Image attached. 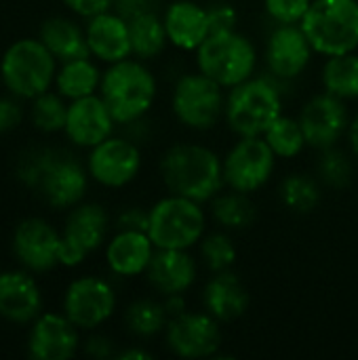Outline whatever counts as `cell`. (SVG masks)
<instances>
[{
    "mask_svg": "<svg viewBox=\"0 0 358 360\" xmlns=\"http://www.w3.org/2000/svg\"><path fill=\"white\" fill-rule=\"evenodd\" d=\"M203 306L219 323H234L249 310V291L232 270L215 272L203 289Z\"/></svg>",
    "mask_w": 358,
    "mask_h": 360,
    "instance_id": "obj_23",
    "label": "cell"
},
{
    "mask_svg": "<svg viewBox=\"0 0 358 360\" xmlns=\"http://www.w3.org/2000/svg\"><path fill=\"white\" fill-rule=\"evenodd\" d=\"M300 25L314 53H352L358 49V0H312Z\"/></svg>",
    "mask_w": 358,
    "mask_h": 360,
    "instance_id": "obj_5",
    "label": "cell"
},
{
    "mask_svg": "<svg viewBox=\"0 0 358 360\" xmlns=\"http://www.w3.org/2000/svg\"><path fill=\"white\" fill-rule=\"evenodd\" d=\"M160 6L162 0H114V11L127 21L146 13H158Z\"/></svg>",
    "mask_w": 358,
    "mask_h": 360,
    "instance_id": "obj_39",
    "label": "cell"
},
{
    "mask_svg": "<svg viewBox=\"0 0 358 360\" xmlns=\"http://www.w3.org/2000/svg\"><path fill=\"white\" fill-rule=\"evenodd\" d=\"M165 344L179 359H211L224 344L222 323L207 310L190 312L169 319L165 327Z\"/></svg>",
    "mask_w": 358,
    "mask_h": 360,
    "instance_id": "obj_11",
    "label": "cell"
},
{
    "mask_svg": "<svg viewBox=\"0 0 358 360\" xmlns=\"http://www.w3.org/2000/svg\"><path fill=\"white\" fill-rule=\"evenodd\" d=\"M198 276V266L186 249H156L146 270L148 283L165 297L186 293Z\"/></svg>",
    "mask_w": 358,
    "mask_h": 360,
    "instance_id": "obj_20",
    "label": "cell"
},
{
    "mask_svg": "<svg viewBox=\"0 0 358 360\" xmlns=\"http://www.w3.org/2000/svg\"><path fill=\"white\" fill-rule=\"evenodd\" d=\"M87 352L97 356V359L110 356L112 354V342H108L106 338H93L87 346Z\"/></svg>",
    "mask_w": 358,
    "mask_h": 360,
    "instance_id": "obj_44",
    "label": "cell"
},
{
    "mask_svg": "<svg viewBox=\"0 0 358 360\" xmlns=\"http://www.w3.org/2000/svg\"><path fill=\"white\" fill-rule=\"evenodd\" d=\"M65 118H68V105L63 103V95L55 93H42L34 97V108H32V120L36 129L44 133H57L65 129Z\"/></svg>",
    "mask_w": 358,
    "mask_h": 360,
    "instance_id": "obj_35",
    "label": "cell"
},
{
    "mask_svg": "<svg viewBox=\"0 0 358 360\" xmlns=\"http://www.w3.org/2000/svg\"><path fill=\"white\" fill-rule=\"evenodd\" d=\"M63 4L76 15L87 17V19L114 8V0H63Z\"/></svg>",
    "mask_w": 358,
    "mask_h": 360,
    "instance_id": "obj_40",
    "label": "cell"
},
{
    "mask_svg": "<svg viewBox=\"0 0 358 360\" xmlns=\"http://www.w3.org/2000/svg\"><path fill=\"white\" fill-rule=\"evenodd\" d=\"M101 99L112 112L116 124L141 120L156 101V78L141 59H122L110 63L101 76Z\"/></svg>",
    "mask_w": 358,
    "mask_h": 360,
    "instance_id": "obj_2",
    "label": "cell"
},
{
    "mask_svg": "<svg viewBox=\"0 0 358 360\" xmlns=\"http://www.w3.org/2000/svg\"><path fill=\"white\" fill-rule=\"evenodd\" d=\"M171 108L184 127L192 131H209L224 118V86L203 72L184 74L173 86Z\"/></svg>",
    "mask_w": 358,
    "mask_h": 360,
    "instance_id": "obj_9",
    "label": "cell"
},
{
    "mask_svg": "<svg viewBox=\"0 0 358 360\" xmlns=\"http://www.w3.org/2000/svg\"><path fill=\"white\" fill-rule=\"evenodd\" d=\"M116 310V293L112 285L97 276L76 278L63 297V314L78 329H95L103 325Z\"/></svg>",
    "mask_w": 358,
    "mask_h": 360,
    "instance_id": "obj_14",
    "label": "cell"
},
{
    "mask_svg": "<svg viewBox=\"0 0 358 360\" xmlns=\"http://www.w3.org/2000/svg\"><path fill=\"white\" fill-rule=\"evenodd\" d=\"M207 213L200 202L169 194L152 205L148 236L156 249H190L205 236Z\"/></svg>",
    "mask_w": 358,
    "mask_h": 360,
    "instance_id": "obj_7",
    "label": "cell"
},
{
    "mask_svg": "<svg viewBox=\"0 0 358 360\" xmlns=\"http://www.w3.org/2000/svg\"><path fill=\"white\" fill-rule=\"evenodd\" d=\"M19 175L55 209L76 207L89 186L82 165L74 156L53 150L30 156L27 162L19 169Z\"/></svg>",
    "mask_w": 358,
    "mask_h": 360,
    "instance_id": "obj_3",
    "label": "cell"
},
{
    "mask_svg": "<svg viewBox=\"0 0 358 360\" xmlns=\"http://www.w3.org/2000/svg\"><path fill=\"white\" fill-rule=\"evenodd\" d=\"M0 74L11 93L34 99L46 93L55 78V55L40 38L17 40L4 51Z\"/></svg>",
    "mask_w": 358,
    "mask_h": 360,
    "instance_id": "obj_8",
    "label": "cell"
},
{
    "mask_svg": "<svg viewBox=\"0 0 358 360\" xmlns=\"http://www.w3.org/2000/svg\"><path fill=\"white\" fill-rule=\"evenodd\" d=\"M348 141H350L352 154L358 158V114L350 120V127H348Z\"/></svg>",
    "mask_w": 358,
    "mask_h": 360,
    "instance_id": "obj_46",
    "label": "cell"
},
{
    "mask_svg": "<svg viewBox=\"0 0 358 360\" xmlns=\"http://www.w3.org/2000/svg\"><path fill=\"white\" fill-rule=\"evenodd\" d=\"M257 65V51L253 42L232 30L213 32L196 49V68L213 78L224 89H232L253 76Z\"/></svg>",
    "mask_w": 358,
    "mask_h": 360,
    "instance_id": "obj_6",
    "label": "cell"
},
{
    "mask_svg": "<svg viewBox=\"0 0 358 360\" xmlns=\"http://www.w3.org/2000/svg\"><path fill=\"white\" fill-rule=\"evenodd\" d=\"M127 329L137 338H152L158 333H165V327L169 323V314L165 310L162 302L154 300H139L133 302L124 312Z\"/></svg>",
    "mask_w": 358,
    "mask_h": 360,
    "instance_id": "obj_32",
    "label": "cell"
},
{
    "mask_svg": "<svg viewBox=\"0 0 358 360\" xmlns=\"http://www.w3.org/2000/svg\"><path fill=\"white\" fill-rule=\"evenodd\" d=\"M154 251L156 247L148 232L118 230V234L106 247V262L116 276L133 278L146 274Z\"/></svg>",
    "mask_w": 358,
    "mask_h": 360,
    "instance_id": "obj_24",
    "label": "cell"
},
{
    "mask_svg": "<svg viewBox=\"0 0 358 360\" xmlns=\"http://www.w3.org/2000/svg\"><path fill=\"white\" fill-rule=\"evenodd\" d=\"M264 139L272 148L276 158H295L308 146L300 118H291L285 114H281L272 122V127L264 133Z\"/></svg>",
    "mask_w": 358,
    "mask_h": 360,
    "instance_id": "obj_31",
    "label": "cell"
},
{
    "mask_svg": "<svg viewBox=\"0 0 358 360\" xmlns=\"http://www.w3.org/2000/svg\"><path fill=\"white\" fill-rule=\"evenodd\" d=\"M323 86L327 93L348 101L358 99V53L327 57L323 65Z\"/></svg>",
    "mask_w": 358,
    "mask_h": 360,
    "instance_id": "obj_29",
    "label": "cell"
},
{
    "mask_svg": "<svg viewBox=\"0 0 358 360\" xmlns=\"http://www.w3.org/2000/svg\"><path fill=\"white\" fill-rule=\"evenodd\" d=\"M279 194H281L283 205L295 213L314 211L321 202V196H323L319 184L304 173H293L287 179H283Z\"/></svg>",
    "mask_w": 358,
    "mask_h": 360,
    "instance_id": "obj_33",
    "label": "cell"
},
{
    "mask_svg": "<svg viewBox=\"0 0 358 360\" xmlns=\"http://www.w3.org/2000/svg\"><path fill=\"white\" fill-rule=\"evenodd\" d=\"M55 82L59 95L74 101L87 95H95L97 86L101 84V74L89 57H82L63 61L61 70L55 74Z\"/></svg>",
    "mask_w": 358,
    "mask_h": 360,
    "instance_id": "obj_27",
    "label": "cell"
},
{
    "mask_svg": "<svg viewBox=\"0 0 358 360\" xmlns=\"http://www.w3.org/2000/svg\"><path fill=\"white\" fill-rule=\"evenodd\" d=\"M321 152H323V156L319 158V165H317V171H319L321 179L331 188H344L352 177L350 158L342 150H338L335 146L327 148V150H321Z\"/></svg>",
    "mask_w": 358,
    "mask_h": 360,
    "instance_id": "obj_36",
    "label": "cell"
},
{
    "mask_svg": "<svg viewBox=\"0 0 358 360\" xmlns=\"http://www.w3.org/2000/svg\"><path fill=\"white\" fill-rule=\"evenodd\" d=\"M114 116L108 110L101 95H87L80 99H74L68 105V118H65V135L72 143L80 148H95L103 139L112 137L114 131Z\"/></svg>",
    "mask_w": 358,
    "mask_h": 360,
    "instance_id": "obj_17",
    "label": "cell"
},
{
    "mask_svg": "<svg viewBox=\"0 0 358 360\" xmlns=\"http://www.w3.org/2000/svg\"><path fill=\"white\" fill-rule=\"evenodd\" d=\"M162 304H165V310H167L169 319H173V316H179V314H184V312L188 310V306H186V300H184V293L165 295Z\"/></svg>",
    "mask_w": 358,
    "mask_h": 360,
    "instance_id": "obj_43",
    "label": "cell"
},
{
    "mask_svg": "<svg viewBox=\"0 0 358 360\" xmlns=\"http://www.w3.org/2000/svg\"><path fill=\"white\" fill-rule=\"evenodd\" d=\"M312 0H264V8L276 23H302Z\"/></svg>",
    "mask_w": 358,
    "mask_h": 360,
    "instance_id": "obj_37",
    "label": "cell"
},
{
    "mask_svg": "<svg viewBox=\"0 0 358 360\" xmlns=\"http://www.w3.org/2000/svg\"><path fill=\"white\" fill-rule=\"evenodd\" d=\"M78 327L63 314H42L30 333V354L38 360H68L78 350Z\"/></svg>",
    "mask_w": 358,
    "mask_h": 360,
    "instance_id": "obj_19",
    "label": "cell"
},
{
    "mask_svg": "<svg viewBox=\"0 0 358 360\" xmlns=\"http://www.w3.org/2000/svg\"><path fill=\"white\" fill-rule=\"evenodd\" d=\"M230 190L253 194L264 188L276 167V154L264 137H241L222 160Z\"/></svg>",
    "mask_w": 358,
    "mask_h": 360,
    "instance_id": "obj_10",
    "label": "cell"
},
{
    "mask_svg": "<svg viewBox=\"0 0 358 360\" xmlns=\"http://www.w3.org/2000/svg\"><path fill=\"white\" fill-rule=\"evenodd\" d=\"M44 46L55 55L59 61H72V59H82L91 57V49L87 42V32L74 23L72 19L65 17H51L40 25V36H38Z\"/></svg>",
    "mask_w": 358,
    "mask_h": 360,
    "instance_id": "obj_26",
    "label": "cell"
},
{
    "mask_svg": "<svg viewBox=\"0 0 358 360\" xmlns=\"http://www.w3.org/2000/svg\"><path fill=\"white\" fill-rule=\"evenodd\" d=\"M160 179L169 194L196 202H211L224 181L222 158L200 143H175L160 158Z\"/></svg>",
    "mask_w": 358,
    "mask_h": 360,
    "instance_id": "obj_1",
    "label": "cell"
},
{
    "mask_svg": "<svg viewBox=\"0 0 358 360\" xmlns=\"http://www.w3.org/2000/svg\"><path fill=\"white\" fill-rule=\"evenodd\" d=\"M283 114V97L268 78H247L226 95L224 118L238 137H264L272 122Z\"/></svg>",
    "mask_w": 358,
    "mask_h": 360,
    "instance_id": "obj_4",
    "label": "cell"
},
{
    "mask_svg": "<svg viewBox=\"0 0 358 360\" xmlns=\"http://www.w3.org/2000/svg\"><path fill=\"white\" fill-rule=\"evenodd\" d=\"M312 44L300 23H279L266 42V63L274 78L293 80L310 65Z\"/></svg>",
    "mask_w": 358,
    "mask_h": 360,
    "instance_id": "obj_16",
    "label": "cell"
},
{
    "mask_svg": "<svg viewBox=\"0 0 358 360\" xmlns=\"http://www.w3.org/2000/svg\"><path fill=\"white\" fill-rule=\"evenodd\" d=\"M148 221H150V211L141 209H129L118 217V230H139L148 232Z\"/></svg>",
    "mask_w": 358,
    "mask_h": 360,
    "instance_id": "obj_42",
    "label": "cell"
},
{
    "mask_svg": "<svg viewBox=\"0 0 358 360\" xmlns=\"http://www.w3.org/2000/svg\"><path fill=\"white\" fill-rule=\"evenodd\" d=\"M42 308L36 281L25 272L0 274V316L11 323H30Z\"/></svg>",
    "mask_w": 358,
    "mask_h": 360,
    "instance_id": "obj_25",
    "label": "cell"
},
{
    "mask_svg": "<svg viewBox=\"0 0 358 360\" xmlns=\"http://www.w3.org/2000/svg\"><path fill=\"white\" fill-rule=\"evenodd\" d=\"M59 245L61 236L55 228L38 217L23 219L13 234L17 259L34 272H46L59 264Z\"/></svg>",
    "mask_w": 358,
    "mask_h": 360,
    "instance_id": "obj_18",
    "label": "cell"
},
{
    "mask_svg": "<svg viewBox=\"0 0 358 360\" xmlns=\"http://www.w3.org/2000/svg\"><path fill=\"white\" fill-rule=\"evenodd\" d=\"M209 15V27L213 32H232L238 25V13L228 2H215L207 8Z\"/></svg>",
    "mask_w": 358,
    "mask_h": 360,
    "instance_id": "obj_38",
    "label": "cell"
},
{
    "mask_svg": "<svg viewBox=\"0 0 358 360\" xmlns=\"http://www.w3.org/2000/svg\"><path fill=\"white\" fill-rule=\"evenodd\" d=\"M169 42L181 51H196L211 34L207 8L192 0H175L162 13Z\"/></svg>",
    "mask_w": 358,
    "mask_h": 360,
    "instance_id": "obj_22",
    "label": "cell"
},
{
    "mask_svg": "<svg viewBox=\"0 0 358 360\" xmlns=\"http://www.w3.org/2000/svg\"><path fill=\"white\" fill-rule=\"evenodd\" d=\"M21 118H23V112H21L19 103H15L13 99L0 97V133L17 129Z\"/></svg>",
    "mask_w": 358,
    "mask_h": 360,
    "instance_id": "obj_41",
    "label": "cell"
},
{
    "mask_svg": "<svg viewBox=\"0 0 358 360\" xmlns=\"http://www.w3.org/2000/svg\"><path fill=\"white\" fill-rule=\"evenodd\" d=\"M129 34H131V49L137 59L158 57L169 42L160 13H146V15L131 19Z\"/></svg>",
    "mask_w": 358,
    "mask_h": 360,
    "instance_id": "obj_28",
    "label": "cell"
},
{
    "mask_svg": "<svg viewBox=\"0 0 358 360\" xmlns=\"http://www.w3.org/2000/svg\"><path fill=\"white\" fill-rule=\"evenodd\" d=\"M198 245H200V262L213 274L230 270L238 257L236 245L226 232H215V234L203 236V240Z\"/></svg>",
    "mask_w": 358,
    "mask_h": 360,
    "instance_id": "obj_34",
    "label": "cell"
},
{
    "mask_svg": "<svg viewBox=\"0 0 358 360\" xmlns=\"http://www.w3.org/2000/svg\"><path fill=\"white\" fill-rule=\"evenodd\" d=\"M211 215L215 224L222 226L224 230H245L255 221L257 209L251 202L249 194L230 190V192H219L211 200Z\"/></svg>",
    "mask_w": 358,
    "mask_h": 360,
    "instance_id": "obj_30",
    "label": "cell"
},
{
    "mask_svg": "<svg viewBox=\"0 0 358 360\" xmlns=\"http://www.w3.org/2000/svg\"><path fill=\"white\" fill-rule=\"evenodd\" d=\"M298 118L304 129L306 143L317 150L338 146V141L348 135L350 127L346 101L327 91L308 99Z\"/></svg>",
    "mask_w": 358,
    "mask_h": 360,
    "instance_id": "obj_13",
    "label": "cell"
},
{
    "mask_svg": "<svg viewBox=\"0 0 358 360\" xmlns=\"http://www.w3.org/2000/svg\"><path fill=\"white\" fill-rule=\"evenodd\" d=\"M110 219L101 205L87 202L78 205L63 228L59 245V264L74 268L87 259L89 253L97 251L108 236Z\"/></svg>",
    "mask_w": 358,
    "mask_h": 360,
    "instance_id": "obj_12",
    "label": "cell"
},
{
    "mask_svg": "<svg viewBox=\"0 0 358 360\" xmlns=\"http://www.w3.org/2000/svg\"><path fill=\"white\" fill-rule=\"evenodd\" d=\"M118 359L120 360H150L152 354L146 352V350H139V348H129L124 352H118Z\"/></svg>",
    "mask_w": 358,
    "mask_h": 360,
    "instance_id": "obj_45",
    "label": "cell"
},
{
    "mask_svg": "<svg viewBox=\"0 0 358 360\" xmlns=\"http://www.w3.org/2000/svg\"><path fill=\"white\" fill-rule=\"evenodd\" d=\"M87 42L91 55L106 63H116L133 55L129 21L120 17L116 11H106L89 19L87 23Z\"/></svg>",
    "mask_w": 358,
    "mask_h": 360,
    "instance_id": "obj_21",
    "label": "cell"
},
{
    "mask_svg": "<svg viewBox=\"0 0 358 360\" xmlns=\"http://www.w3.org/2000/svg\"><path fill=\"white\" fill-rule=\"evenodd\" d=\"M141 169V150L124 137H108L89 154V175L106 188L131 184Z\"/></svg>",
    "mask_w": 358,
    "mask_h": 360,
    "instance_id": "obj_15",
    "label": "cell"
}]
</instances>
